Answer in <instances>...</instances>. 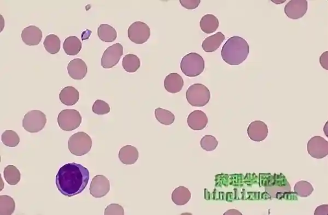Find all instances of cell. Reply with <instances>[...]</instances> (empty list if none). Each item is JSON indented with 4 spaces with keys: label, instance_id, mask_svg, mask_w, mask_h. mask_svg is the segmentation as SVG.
I'll list each match as a JSON object with an SVG mask.
<instances>
[{
    "label": "cell",
    "instance_id": "obj_11",
    "mask_svg": "<svg viewBox=\"0 0 328 215\" xmlns=\"http://www.w3.org/2000/svg\"><path fill=\"white\" fill-rule=\"evenodd\" d=\"M308 8L307 0H291L286 5L285 12L288 18L299 19L306 14Z\"/></svg>",
    "mask_w": 328,
    "mask_h": 215
},
{
    "label": "cell",
    "instance_id": "obj_22",
    "mask_svg": "<svg viewBox=\"0 0 328 215\" xmlns=\"http://www.w3.org/2000/svg\"><path fill=\"white\" fill-rule=\"evenodd\" d=\"M191 194L190 191L184 186H179L175 189L172 194V201L177 206H184L190 200Z\"/></svg>",
    "mask_w": 328,
    "mask_h": 215
},
{
    "label": "cell",
    "instance_id": "obj_5",
    "mask_svg": "<svg viewBox=\"0 0 328 215\" xmlns=\"http://www.w3.org/2000/svg\"><path fill=\"white\" fill-rule=\"evenodd\" d=\"M210 98V90L202 84L192 85L186 93L188 103L193 107H204L209 103Z\"/></svg>",
    "mask_w": 328,
    "mask_h": 215
},
{
    "label": "cell",
    "instance_id": "obj_36",
    "mask_svg": "<svg viewBox=\"0 0 328 215\" xmlns=\"http://www.w3.org/2000/svg\"><path fill=\"white\" fill-rule=\"evenodd\" d=\"M320 64L326 70H328V52H325L320 56Z\"/></svg>",
    "mask_w": 328,
    "mask_h": 215
},
{
    "label": "cell",
    "instance_id": "obj_6",
    "mask_svg": "<svg viewBox=\"0 0 328 215\" xmlns=\"http://www.w3.org/2000/svg\"><path fill=\"white\" fill-rule=\"evenodd\" d=\"M46 115L38 110H32L26 113L22 120V127L30 133H37L45 127L47 123Z\"/></svg>",
    "mask_w": 328,
    "mask_h": 215
},
{
    "label": "cell",
    "instance_id": "obj_28",
    "mask_svg": "<svg viewBox=\"0 0 328 215\" xmlns=\"http://www.w3.org/2000/svg\"><path fill=\"white\" fill-rule=\"evenodd\" d=\"M15 204L12 197L6 196H0V214L1 215H11L14 212Z\"/></svg>",
    "mask_w": 328,
    "mask_h": 215
},
{
    "label": "cell",
    "instance_id": "obj_13",
    "mask_svg": "<svg viewBox=\"0 0 328 215\" xmlns=\"http://www.w3.org/2000/svg\"><path fill=\"white\" fill-rule=\"evenodd\" d=\"M269 132L267 124L262 121H254L251 122L247 129V133L250 138L255 141H263L267 137Z\"/></svg>",
    "mask_w": 328,
    "mask_h": 215
},
{
    "label": "cell",
    "instance_id": "obj_34",
    "mask_svg": "<svg viewBox=\"0 0 328 215\" xmlns=\"http://www.w3.org/2000/svg\"><path fill=\"white\" fill-rule=\"evenodd\" d=\"M105 215H124L123 208L118 204H111L105 210Z\"/></svg>",
    "mask_w": 328,
    "mask_h": 215
},
{
    "label": "cell",
    "instance_id": "obj_10",
    "mask_svg": "<svg viewBox=\"0 0 328 215\" xmlns=\"http://www.w3.org/2000/svg\"><path fill=\"white\" fill-rule=\"evenodd\" d=\"M308 151L311 156L321 159L328 154V142L324 138L315 136L308 141Z\"/></svg>",
    "mask_w": 328,
    "mask_h": 215
},
{
    "label": "cell",
    "instance_id": "obj_23",
    "mask_svg": "<svg viewBox=\"0 0 328 215\" xmlns=\"http://www.w3.org/2000/svg\"><path fill=\"white\" fill-rule=\"evenodd\" d=\"M82 44L80 39L76 36L67 37L63 44L65 53L69 56H75L80 52Z\"/></svg>",
    "mask_w": 328,
    "mask_h": 215
},
{
    "label": "cell",
    "instance_id": "obj_24",
    "mask_svg": "<svg viewBox=\"0 0 328 215\" xmlns=\"http://www.w3.org/2000/svg\"><path fill=\"white\" fill-rule=\"evenodd\" d=\"M98 35L102 41L111 43L116 40L117 33L114 28L110 25L101 24L98 29Z\"/></svg>",
    "mask_w": 328,
    "mask_h": 215
},
{
    "label": "cell",
    "instance_id": "obj_2",
    "mask_svg": "<svg viewBox=\"0 0 328 215\" xmlns=\"http://www.w3.org/2000/svg\"><path fill=\"white\" fill-rule=\"evenodd\" d=\"M250 47L245 39L234 36L228 39L221 51L223 60L230 65H239L247 58Z\"/></svg>",
    "mask_w": 328,
    "mask_h": 215
},
{
    "label": "cell",
    "instance_id": "obj_7",
    "mask_svg": "<svg viewBox=\"0 0 328 215\" xmlns=\"http://www.w3.org/2000/svg\"><path fill=\"white\" fill-rule=\"evenodd\" d=\"M82 121L80 112L75 109L63 110L58 116L59 126L65 131H74L80 127Z\"/></svg>",
    "mask_w": 328,
    "mask_h": 215
},
{
    "label": "cell",
    "instance_id": "obj_38",
    "mask_svg": "<svg viewBox=\"0 0 328 215\" xmlns=\"http://www.w3.org/2000/svg\"><path fill=\"white\" fill-rule=\"evenodd\" d=\"M224 215H241L242 214L240 213V212L237 211L236 210H234V209H232V210H230L224 213Z\"/></svg>",
    "mask_w": 328,
    "mask_h": 215
},
{
    "label": "cell",
    "instance_id": "obj_12",
    "mask_svg": "<svg viewBox=\"0 0 328 215\" xmlns=\"http://www.w3.org/2000/svg\"><path fill=\"white\" fill-rule=\"evenodd\" d=\"M110 190L109 180L103 175L95 176L90 184V194L97 199H100L109 193Z\"/></svg>",
    "mask_w": 328,
    "mask_h": 215
},
{
    "label": "cell",
    "instance_id": "obj_1",
    "mask_svg": "<svg viewBox=\"0 0 328 215\" xmlns=\"http://www.w3.org/2000/svg\"><path fill=\"white\" fill-rule=\"evenodd\" d=\"M88 169L80 164L67 163L56 175V185L61 194L71 197L82 193L88 184Z\"/></svg>",
    "mask_w": 328,
    "mask_h": 215
},
{
    "label": "cell",
    "instance_id": "obj_32",
    "mask_svg": "<svg viewBox=\"0 0 328 215\" xmlns=\"http://www.w3.org/2000/svg\"><path fill=\"white\" fill-rule=\"evenodd\" d=\"M202 149L206 151H212L217 148L218 141L216 138L210 135H206L200 141Z\"/></svg>",
    "mask_w": 328,
    "mask_h": 215
},
{
    "label": "cell",
    "instance_id": "obj_25",
    "mask_svg": "<svg viewBox=\"0 0 328 215\" xmlns=\"http://www.w3.org/2000/svg\"><path fill=\"white\" fill-rule=\"evenodd\" d=\"M122 66L124 70L128 73L137 72L141 66L139 58L133 54L126 55L123 59Z\"/></svg>",
    "mask_w": 328,
    "mask_h": 215
},
{
    "label": "cell",
    "instance_id": "obj_14",
    "mask_svg": "<svg viewBox=\"0 0 328 215\" xmlns=\"http://www.w3.org/2000/svg\"><path fill=\"white\" fill-rule=\"evenodd\" d=\"M67 70L70 77L75 80H82L86 77L88 72L86 62L79 58L71 60L67 67Z\"/></svg>",
    "mask_w": 328,
    "mask_h": 215
},
{
    "label": "cell",
    "instance_id": "obj_33",
    "mask_svg": "<svg viewBox=\"0 0 328 215\" xmlns=\"http://www.w3.org/2000/svg\"><path fill=\"white\" fill-rule=\"evenodd\" d=\"M92 110L96 114L102 115L109 114L111 111L109 105L104 101L98 100L95 102Z\"/></svg>",
    "mask_w": 328,
    "mask_h": 215
},
{
    "label": "cell",
    "instance_id": "obj_3",
    "mask_svg": "<svg viewBox=\"0 0 328 215\" xmlns=\"http://www.w3.org/2000/svg\"><path fill=\"white\" fill-rule=\"evenodd\" d=\"M180 67L185 76L195 77L200 75L204 71L205 61L199 54L190 53L184 56Z\"/></svg>",
    "mask_w": 328,
    "mask_h": 215
},
{
    "label": "cell",
    "instance_id": "obj_9",
    "mask_svg": "<svg viewBox=\"0 0 328 215\" xmlns=\"http://www.w3.org/2000/svg\"><path fill=\"white\" fill-rule=\"evenodd\" d=\"M123 55L122 44L117 43L107 48L101 58V66L104 69H110L116 66Z\"/></svg>",
    "mask_w": 328,
    "mask_h": 215
},
{
    "label": "cell",
    "instance_id": "obj_4",
    "mask_svg": "<svg viewBox=\"0 0 328 215\" xmlns=\"http://www.w3.org/2000/svg\"><path fill=\"white\" fill-rule=\"evenodd\" d=\"M68 147L71 154L82 156L88 153L92 147V140L84 132L73 134L69 138Z\"/></svg>",
    "mask_w": 328,
    "mask_h": 215
},
{
    "label": "cell",
    "instance_id": "obj_37",
    "mask_svg": "<svg viewBox=\"0 0 328 215\" xmlns=\"http://www.w3.org/2000/svg\"><path fill=\"white\" fill-rule=\"evenodd\" d=\"M328 213V205H322L317 208L315 212V215H327Z\"/></svg>",
    "mask_w": 328,
    "mask_h": 215
},
{
    "label": "cell",
    "instance_id": "obj_19",
    "mask_svg": "<svg viewBox=\"0 0 328 215\" xmlns=\"http://www.w3.org/2000/svg\"><path fill=\"white\" fill-rule=\"evenodd\" d=\"M59 99L61 103L66 106H74L80 99V94L75 88L67 87L61 90Z\"/></svg>",
    "mask_w": 328,
    "mask_h": 215
},
{
    "label": "cell",
    "instance_id": "obj_16",
    "mask_svg": "<svg viewBox=\"0 0 328 215\" xmlns=\"http://www.w3.org/2000/svg\"><path fill=\"white\" fill-rule=\"evenodd\" d=\"M189 127L194 131H201L208 123V117L204 112L196 110L191 112L187 118Z\"/></svg>",
    "mask_w": 328,
    "mask_h": 215
},
{
    "label": "cell",
    "instance_id": "obj_20",
    "mask_svg": "<svg viewBox=\"0 0 328 215\" xmlns=\"http://www.w3.org/2000/svg\"><path fill=\"white\" fill-rule=\"evenodd\" d=\"M225 36L221 32L208 37L202 42V48L205 52L211 53L216 51L221 46L225 39Z\"/></svg>",
    "mask_w": 328,
    "mask_h": 215
},
{
    "label": "cell",
    "instance_id": "obj_15",
    "mask_svg": "<svg viewBox=\"0 0 328 215\" xmlns=\"http://www.w3.org/2000/svg\"><path fill=\"white\" fill-rule=\"evenodd\" d=\"M22 41L27 46H37L42 39V32L36 26H29L25 28L21 33Z\"/></svg>",
    "mask_w": 328,
    "mask_h": 215
},
{
    "label": "cell",
    "instance_id": "obj_17",
    "mask_svg": "<svg viewBox=\"0 0 328 215\" xmlns=\"http://www.w3.org/2000/svg\"><path fill=\"white\" fill-rule=\"evenodd\" d=\"M183 86L184 81L182 77L176 73H170L165 77L164 81V87L169 93H178L182 90Z\"/></svg>",
    "mask_w": 328,
    "mask_h": 215
},
{
    "label": "cell",
    "instance_id": "obj_21",
    "mask_svg": "<svg viewBox=\"0 0 328 215\" xmlns=\"http://www.w3.org/2000/svg\"><path fill=\"white\" fill-rule=\"evenodd\" d=\"M219 24L217 17L212 14H206L202 16L200 22V26L203 32L210 34L216 31Z\"/></svg>",
    "mask_w": 328,
    "mask_h": 215
},
{
    "label": "cell",
    "instance_id": "obj_26",
    "mask_svg": "<svg viewBox=\"0 0 328 215\" xmlns=\"http://www.w3.org/2000/svg\"><path fill=\"white\" fill-rule=\"evenodd\" d=\"M3 176L6 182L10 185H16L20 182L21 173L19 169L13 165L5 167L3 171Z\"/></svg>",
    "mask_w": 328,
    "mask_h": 215
},
{
    "label": "cell",
    "instance_id": "obj_27",
    "mask_svg": "<svg viewBox=\"0 0 328 215\" xmlns=\"http://www.w3.org/2000/svg\"><path fill=\"white\" fill-rule=\"evenodd\" d=\"M43 45L45 49L51 54H55L59 52L61 46V41L59 38L51 34L45 38Z\"/></svg>",
    "mask_w": 328,
    "mask_h": 215
},
{
    "label": "cell",
    "instance_id": "obj_35",
    "mask_svg": "<svg viewBox=\"0 0 328 215\" xmlns=\"http://www.w3.org/2000/svg\"><path fill=\"white\" fill-rule=\"evenodd\" d=\"M180 3L187 9H195L199 6L200 0H180Z\"/></svg>",
    "mask_w": 328,
    "mask_h": 215
},
{
    "label": "cell",
    "instance_id": "obj_31",
    "mask_svg": "<svg viewBox=\"0 0 328 215\" xmlns=\"http://www.w3.org/2000/svg\"><path fill=\"white\" fill-rule=\"evenodd\" d=\"M314 190L313 185L306 181L298 182L294 188L297 195L302 197H307L312 195Z\"/></svg>",
    "mask_w": 328,
    "mask_h": 215
},
{
    "label": "cell",
    "instance_id": "obj_18",
    "mask_svg": "<svg viewBox=\"0 0 328 215\" xmlns=\"http://www.w3.org/2000/svg\"><path fill=\"white\" fill-rule=\"evenodd\" d=\"M118 157L124 165H132L138 160L139 153L135 147L127 145L122 147L119 152Z\"/></svg>",
    "mask_w": 328,
    "mask_h": 215
},
{
    "label": "cell",
    "instance_id": "obj_8",
    "mask_svg": "<svg viewBox=\"0 0 328 215\" xmlns=\"http://www.w3.org/2000/svg\"><path fill=\"white\" fill-rule=\"evenodd\" d=\"M128 37L132 42L143 44L149 40L151 30L149 25L143 21H135L129 27Z\"/></svg>",
    "mask_w": 328,
    "mask_h": 215
},
{
    "label": "cell",
    "instance_id": "obj_30",
    "mask_svg": "<svg viewBox=\"0 0 328 215\" xmlns=\"http://www.w3.org/2000/svg\"><path fill=\"white\" fill-rule=\"evenodd\" d=\"M3 144L10 148H14L20 143V138L18 134L12 130H7L3 132L1 136Z\"/></svg>",
    "mask_w": 328,
    "mask_h": 215
},
{
    "label": "cell",
    "instance_id": "obj_29",
    "mask_svg": "<svg viewBox=\"0 0 328 215\" xmlns=\"http://www.w3.org/2000/svg\"><path fill=\"white\" fill-rule=\"evenodd\" d=\"M155 113L157 120L164 125H170L174 121V115L170 111L158 108Z\"/></svg>",
    "mask_w": 328,
    "mask_h": 215
},
{
    "label": "cell",
    "instance_id": "obj_39",
    "mask_svg": "<svg viewBox=\"0 0 328 215\" xmlns=\"http://www.w3.org/2000/svg\"><path fill=\"white\" fill-rule=\"evenodd\" d=\"M273 2L275 3L276 4H281L284 3L285 1H272Z\"/></svg>",
    "mask_w": 328,
    "mask_h": 215
}]
</instances>
